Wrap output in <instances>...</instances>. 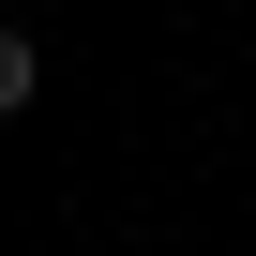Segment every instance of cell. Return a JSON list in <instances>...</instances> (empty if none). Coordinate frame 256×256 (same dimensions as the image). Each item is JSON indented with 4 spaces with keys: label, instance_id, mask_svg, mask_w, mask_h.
Masks as SVG:
<instances>
[{
    "label": "cell",
    "instance_id": "cell-1",
    "mask_svg": "<svg viewBox=\"0 0 256 256\" xmlns=\"http://www.w3.org/2000/svg\"><path fill=\"white\" fill-rule=\"evenodd\" d=\"M30 90H46V46H30V30H0V120H16Z\"/></svg>",
    "mask_w": 256,
    "mask_h": 256
}]
</instances>
